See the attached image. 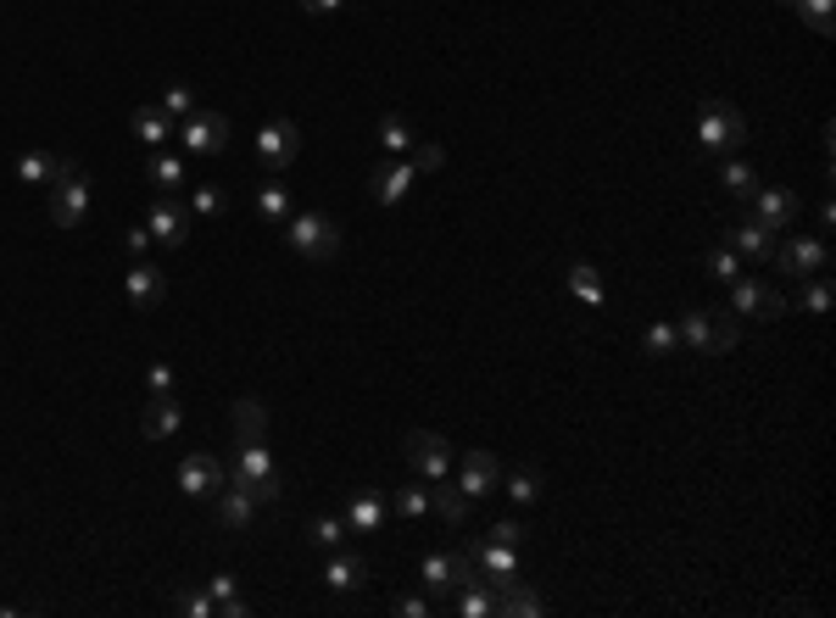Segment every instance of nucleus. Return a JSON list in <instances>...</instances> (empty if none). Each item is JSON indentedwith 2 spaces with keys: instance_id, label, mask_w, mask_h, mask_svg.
Here are the masks:
<instances>
[{
  "instance_id": "f3484780",
  "label": "nucleus",
  "mask_w": 836,
  "mask_h": 618,
  "mask_svg": "<svg viewBox=\"0 0 836 618\" xmlns=\"http://www.w3.org/2000/svg\"><path fill=\"white\" fill-rule=\"evenodd\" d=\"M412 179H418V168H412L407 157H390V162H379V168H374L368 190H374V201H379V207H401V201H407V190H412Z\"/></svg>"
},
{
  "instance_id": "de8ad7c7",
  "label": "nucleus",
  "mask_w": 836,
  "mask_h": 618,
  "mask_svg": "<svg viewBox=\"0 0 836 618\" xmlns=\"http://www.w3.org/2000/svg\"><path fill=\"white\" fill-rule=\"evenodd\" d=\"M146 390H151V396H173V368H168V362H151V368H146Z\"/></svg>"
},
{
  "instance_id": "c03bdc74",
  "label": "nucleus",
  "mask_w": 836,
  "mask_h": 618,
  "mask_svg": "<svg viewBox=\"0 0 836 618\" xmlns=\"http://www.w3.org/2000/svg\"><path fill=\"white\" fill-rule=\"evenodd\" d=\"M173 607H179L185 618H218V601H212L207 590H179V596H173Z\"/></svg>"
},
{
  "instance_id": "6e6552de",
  "label": "nucleus",
  "mask_w": 836,
  "mask_h": 618,
  "mask_svg": "<svg viewBox=\"0 0 836 618\" xmlns=\"http://www.w3.org/2000/svg\"><path fill=\"white\" fill-rule=\"evenodd\" d=\"M418 579H425V590H430L436 607H441L464 579H475V562H469L464 551H425V557H418Z\"/></svg>"
},
{
  "instance_id": "49530a36",
  "label": "nucleus",
  "mask_w": 836,
  "mask_h": 618,
  "mask_svg": "<svg viewBox=\"0 0 836 618\" xmlns=\"http://www.w3.org/2000/svg\"><path fill=\"white\" fill-rule=\"evenodd\" d=\"M486 535H491V540H502V546H519V551H525V535H530V529H525L519 518H502V524H491Z\"/></svg>"
},
{
  "instance_id": "4be33fe9",
  "label": "nucleus",
  "mask_w": 836,
  "mask_h": 618,
  "mask_svg": "<svg viewBox=\"0 0 836 618\" xmlns=\"http://www.w3.org/2000/svg\"><path fill=\"white\" fill-rule=\"evenodd\" d=\"M447 612H458V618H497V590L475 574V579H464L447 601H441Z\"/></svg>"
},
{
  "instance_id": "5fc2aeb1",
  "label": "nucleus",
  "mask_w": 836,
  "mask_h": 618,
  "mask_svg": "<svg viewBox=\"0 0 836 618\" xmlns=\"http://www.w3.org/2000/svg\"><path fill=\"white\" fill-rule=\"evenodd\" d=\"M12 612H23V607H7V601H0V618H12Z\"/></svg>"
},
{
  "instance_id": "37998d69",
  "label": "nucleus",
  "mask_w": 836,
  "mask_h": 618,
  "mask_svg": "<svg viewBox=\"0 0 836 618\" xmlns=\"http://www.w3.org/2000/svg\"><path fill=\"white\" fill-rule=\"evenodd\" d=\"M157 107H162V112H168V118H173V123H185V118H190V112H196V90H190V84H168V90H162V101H157Z\"/></svg>"
},
{
  "instance_id": "bb28decb",
  "label": "nucleus",
  "mask_w": 836,
  "mask_h": 618,
  "mask_svg": "<svg viewBox=\"0 0 836 618\" xmlns=\"http://www.w3.org/2000/svg\"><path fill=\"white\" fill-rule=\"evenodd\" d=\"M564 285H569V296H575V301H586L591 312H603V307H608L603 273H597L591 262H569V268H564Z\"/></svg>"
},
{
  "instance_id": "412c9836",
  "label": "nucleus",
  "mask_w": 836,
  "mask_h": 618,
  "mask_svg": "<svg viewBox=\"0 0 836 618\" xmlns=\"http://www.w3.org/2000/svg\"><path fill=\"white\" fill-rule=\"evenodd\" d=\"M123 296H129L140 312H151V307H162V296H168V273H162L157 262H135L129 279H123Z\"/></svg>"
},
{
  "instance_id": "6ab92c4d",
  "label": "nucleus",
  "mask_w": 836,
  "mask_h": 618,
  "mask_svg": "<svg viewBox=\"0 0 836 618\" xmlns=\"http://www.w3.org/2000/svg\"><path fill=\"white\" fill-rule=\"evenodd\" d=\"M747 207H753V218H758V223H769L775 235H780L786 223H797V196H792L786 185H758Z\"/></svg>"
},
{
  "instance_id": "09e8293b",
  "label": "nucleus",
  "mask_w": 836,
  "mask_h": 618,
  "mask_svg": "<svg viewBox=\"0 0 836 618\" xmlns=\"http://www.w3.org/2000/svg\"><path fill=\"white\" fill-rule=\"evenodd\" d=\"M207 596L223 607V601H235V596H240V579H235V574H212V579H207Z\"/></svg>"
},
{
  "instance_id": "423d86ee",
  "label": "nucleus",
  "mask_w": 836,
  "mask_h": 618,
  "mask_svg": "<svg viewBox=\"0 0 836 618\" xmlns=\"http://www.w3.org/2000/svg\"><path fill=\"white\" fill-rule=\"evenodd\" d=\"M730 312H736V318H758V323H775V318H786L792 307H786V296H780L775 285H764V279L742 273V279H730Z\"/></svg>"
},
{
  "instance_id": "0eeeda50",
  "label": "nucleus",
  "mask_w": 836,
  "mask_h": 618,
  "mask_svg": "<svg viewBox=\"0 0 836 618\" xmlns=\"http://www.w3.org/2000/svg\"><path fill=\"white\" fill-rule=\"evenodd\" d=\"M464 557L475 562V574H480L491 590H508V585L519 579V546H502V540H491V535L469 540V551H464Z\"/></svg>"
},
{
  "instance_id": "4468645a",
  "label": "nucleus",
  "mask_w": 836,
  "mask_h": 618,
  "mask_svg": "<svg viewBox=\"0 0 836 618\" xmlns=\"http://www.w3.org/2000/svg\"><path fill=\"white\" fill-rule=\"evenodd\" d=\"M146 229H151V240H157L162 251H179V246L190 240V207H179L173 196H157L151 212H146Z\"/></svg>"
},
{
  "instance_id": "f704fd0d",
  "label": "nucleus",
  "mask_w": 836,
  "mask_h": 618,
  "mask_svg": "<svg viewBox=\"0 0 836 618\" xmlns=\"http://www.w3.org/2000/svg\"><path fill=\"white\" fill-rule=\"evenodd\" d=\"M797 285H803V290H797V301H792L797 312H814V318H819V312H830V296H836V290H830V279H825V273L797 279Z\"/></svg>"
},
{
  "instance_id": "c756f323",
  "label": "nucleus",
  "mask_w": 836,
  "mask_h": 618,
  "mask_svg": "<svg viewBox=\"0 0 836 618\" xmlns=\"http://www.w3.org/2000/svg\"><path fill=\"white\" fill-rule=\"evenodd\" d=\"M235 440H268V401L257 396L235 401Z\"/></svg>"
},
{
  "instance_id": "f8f14e48",
  "label": "nucleus",
  "mask_w": 836,
  "mask_h": 618,
  "mask_svg": "<svg viewBox=\"0 0 836 618\" xmlns=\"http://www.w3.org/2000/svg\"><path fill=\"white\" fill-rule=\"evenodd\" d=\"M296 151H301V129H296L290 118H273V123L257 129V162H262L268 173H285V168L296 162Z\"/></svg>"
},
{
  "instance_id": "f257e3e1",
  "label": "nucleus",
  "mask_w": 836,
  "mask_h": 618,
  "mask_svg": "<svg viewBox=\"0 0 836 618\" xmlns=\"http://www.w3.org/2000/svg\"><path fill=\"white\" fill-rule=\"evenodd\" d=\"M223 479H229V485H240L257 507H268V501H279V496H285L268 440H240V451H235V462L223 468Z\"/></svg>"
},
{
  "instance_id": "dca6fc26",
  "label": "nucleus",
  "mask_w": 836,
  "mask_h": 618,
  "mask_svg": "<svg viewBox=\"0 0 836 618\" xmlns=\"http://www.w3.org/2000/svg\"><path fill=\"white\" fill-rule=\"evenodd\" d=\"M179 490L196 496V501H212V496L223 490V462H218L212 451H190V457L179 462Z\"/></svg>"
},
{
  "instance_id": "864d4df0",
  "label": "nucleus",
  "mask_w": 836,
  "mask_h": 618,
  "mask_svg": "<svg viewBox=\"0 0 836 618\" xmlns=\"http://www.w3.org/2000/svg\"><path fill=\"white\" fill-rule=\"evenodd\" d=\"M251 612H257V607H251L246 596H235V601H223V607H218V618H251Z\"/></svg>"
},
{
  "instance_id": "c9c22d12",
  "label": "nucleus",
  "mask_w": 836,
  "mask_h": 618,
  "mask_svg": "<svg viewBox=\"0 0 836 618\" xmlns=\"http://www.w3.org/2000/svg\"><path fill=\"white\" fill-rule=\"evenodd\" d=\"M390 512H396V518H425V512H430V485H425V479L401 485L396 501H390Z\"/></svg>"
},
{
  "instance_id": "ea45409f",
  "label": "nucleus",
  "mask_w": 836,
  "mask_h": 618,
  "mask_svg": "<svg viewBox=\"0 0 836 618\" xmlns=\"http://www.w3.org/2000/svg\"><path fill=\"white\" fill-rule=\"evenodd\" d=\"M641 351H647V357L680 351V329H675V323H647V329H641Z\"/></svg>"
},
{
  "instance_id": "20e7f679",
  "label": "nucleus",
  "mask_w": 836,
  "mask_h": 618,
  "mask_svg": "<svg viewBox=\"0 0 836 618\" xmlns=\"http://www.w3.org/2000/svg\"><path fill=\"white\" fill-rule=\"evenodd\" d=\"M680 346L686 351H697V357H725L736 340H742V329H736V318L730 312H680Z\"/></svg>"
},
{
  "instance_id": "a18cd8bd",
  "label": "nucleus",
  "mask_w": 836,
  "mask_h": 618,
  "mask_svg": "<svg viewBox=\"0 0 836 618\" xmlns=\"http://www.w3.org/2000/svg\"><path fill=\"white\" fill-rule=\"evenodd\" d=\"M190 212H196V218H218V212H223V190H218V185H196V190H190Z\"/></svg>"
},
{
  "instance_id": "a211bd4d",
  "label": "nucleus",
  "mask_w": 836,
  "mask_h": 618,
  "mask_svg": "<svg viewBox=\"0 0 836 618\" xmlns=\"http://www.w3.org/2000/svg\"><path fill=\"white\" fill-rule=\"evenodd\" d=\"M324 585H329L335 596L362 590V585H368V557H357V551H346V546L324 551Z\"/></svg>"
},
{
  "instance_id": "a878e982",
  "label": "nucleus",
  "mask_w": 836,
  "mask_h": 618,
  "mask_svg": "<svg viewBox=\"0 0 836 618\" xmlns=\"http://www.w3.org/2000/svg\"><path fill=\"white\" fill-rule=\"evenodd\" d=\"M62 173H73V157H57V151H23L18 157V179L23 185H57Z\"/></svg>"
},
{
  "instance_id": "7c9ffc66",
  "label": "nucleus",
  "mask_w": 836,
  "mask_h": 618,
  "mask_svg": "<svg viewBox=\"0 0 836 618\" xmlns=\"http://www.w3.org/2000/svg\"><path fill=\"white\" fill-rule=\"evenodd\" d=\"M146 179L157 185V196H173L190 173H185V162L173 157V151H151V162H146Z\"/></svg>"
},
{
  "instance_id": "e433bc0d",
  "label": "nucleus",
  "mask_w": 836,
  "mask_h": 618,
  "mask_svg": "<svg viewBox=\"0 0 836 618\" xmlns=\"http://www.w3.org/2000/svg\"><path fill=\"white\" fill-rule=\"evenodd\" d=\"M379 146H385L390 157H407V151L418 146V134L407 129V118H396V112H390V118H379Z\"/></svg>"
},
{
  "instance_id": "9d476101",
  "label": "nucleus",
  "mask_w": 836,
  "mask_h": 618,
  "mask_svg": "<svg viewBox=\"0 0 836 618\" xmlns=\"http://www.w3.org/2000/svg\"><path fill=\"white\" fill-rule=\"evenodd\" d=\"M769 262H780V273H786V279H814V273H825V268H830V246H825L819 235H797V240L775 246V257H769Z\"/></svg>"
},
{
  "instance_id": "72a5a7b5",
  "label": "nucleus",
  "mask_w": 836,
  "mask_h": 618,
  "mask_svg": "<svg viewBox=\"0 0 836 618\" xmlns=\"http://www.w3.org/2000/svg\"><path fill=\"white\" fill-rule=\"evenodd\" d=\"M346 518L340 512H318V518H307V540H312V551H335V546H346Z\"/></svg>"
},
{
  "instance_id": "c85d7f7f",
  "label": "nucleus",
  "mask_w": 836,
  "mask_h": 618,
  "mask_svg": "<svg viewBox=\"0 0 836 618\" xmlns=\"http://www.w3.org/2000/svg\"><path fill=\"white\" fill-rule=\"evenodd\" d=\"M469 507H475V501L458 490V479H436V485H430V512H436V518L464 524V518H469Z\"/></svg>"
},
{
  "instance_id": "ddd939ff",
  "label": "nucleus",
  "mask_w": 836,
  "mask_h": 618,
  "mask_svg": "<svg viewBox=\"0 0 836 618\" xmlns=\"http://www.w3.org/2000/svg\"><path fill=\"white\" fill-rule=\"evenodd\" d=\"M84 218H90V179L73 168V173H62L51 185V223L57 229H79Z\"/></svg>"
},
{
  "instance_id": "4c0bfd02",
  "label": "nucleus",
  "mask_w": 836,
  "mask_h": 618,
  "mask_svg": "<svg viewBox=\"0 0 836 618\" xmlns=\"http://www.w3.org/2000/svg\"><path fill=\"white\" fill-rule=\"evenodd\" d=\"M830 7H836V0H797L792 12H797V18H803L814 34H825V40H830V34H836V18H830Z\"/></svg>"
},
{
  "instance_id": "6e6d98bb",
  "label": "nucleus",
  "mask_w": 836,
  "mask_h": 618,
  "mask_svg": "<svg viewBox=\"0 0 836 618\" xmlns=\"http://www.w3.org/2000/svg\"><path fill=\"white\" fill-rule=\"evenodd\" d=\"M780 7H797V0H780Z\"/></svg>"
},
{
  "instance_id": "2eb2a0df",
  "label": "nucleus",
  "mask_w": 836,
  "mask_h": 618,
  "mask_svg": "<svg viewBox=\"0 0 836 618\" xmlns=\"http://www.w3.org/2000/svg\"><path fill=\"white\" fill-rule=\"evenodd\" d=\"M497 485H502V462H497L486 446H475V451H464V457H458V490H464L469 501L491 496Z\"/></svg>"
},
{
  "instance_id": "2f4dec72",
  "label": "nucleus",
  "mask_w": 836,
  "mask_h": 618,
  "mask_svg": "<svg viewBox=\"0 0 836 618\" xmlns=\"http://www.w3.org/2000/svg\"><path fill=\"white\" fill-rule=\"evenodd\" d=\"M497 490H502L514 507H536V501H541V474H536V468H514V474L502 468V485H497Z\"/></svg>"
},
{
  "instance_id": "9b49d317",
  "label": "nucleus",
  "mask_w": 836,
  "mask_h": 618,
  "mask_svg": "<svg viewBox=\"0 0 836 618\" xmlns=\"http://www.w3.org/2000/svg\"><path fill=\"white\" fill-rule=\"evenodd\" d=\"M179 146L190 151V157H218L223 146H229V118L223 112H190L185 123H179Z\"/></svg>"
},
{
  "instance_id": "79ce46f5",
  "label": "nucleus",
  "mask_w": 836,
  "mask_h": 618,
  "mask_svg": "<svg viewBox=\"0 0 836 618\" xmlns=\"http://www.w3.org/2000/svg\"><path fill=\"white\" fill-rule=\"evenodd\" d=\"M708 279H719V285H730V279H742V257L719 240V246H708Z\"/></svg>"
},
{
  "instance_id": "58836bf2",
  "label": "nucleus",
  "mask_w": 836,
  "mask_h": 618,
  "mask_svg": "<svg viewBox=\"0 0 836 618\" xmlns=\"http://www.w3.org/2000/svg\"><path fill=\"white\" fill-rule=\"evenodd\" d=\"M257 212H262V218H268V223H285V218H290V190H285V185H273V179H268V185H262V190H257Z\"/></svg>"
},
{
  "instance_id": "603ef678",
  "label": "nucleus",
  "mask_w": 836,
  "mask_h": 618,
  "mask_svg": "<svg viewBox=\"0 0 836 618\" xmlns=\"http://www.w3.org/2000/svg\"><path fill=\"white\" fill-rule=\"evenodd\" d=\"M296 7H301L307 18H335V12L346 7V0H296Z\"/></svg>"
},
{
  "instance_id": "39448f33",
  "label": "nucleus",
  "mask_w": 836,
  "mask_h": 618,
  "mask_svg": "<svg viewBox=\"0 0 836 618\" xmlns=\"http://www.w3.org/2000/svg\"><path fill=\"white\" fill-rule=\"evenodd\" d=\"M401 451H407L412 474L425 479V485L452 479V468H458V451H452L447 435H436V429H407V435H401Z\"/></svg>"
},
{
  "instance_id": "cd10ccee",
  "label": "nucleus",
  "mask_w": 836,
  "mask_h": 618,
  "mask_svg": "<svg viewBox=\"0 0 836 618\" xmlns=\"http://www.w3.org/2000/svg\"><path fill=\"white\" fill-rule=\"evenodd\" d=\"M547 612V601H541V590H530V585H508V590H497V618H541Z\"/></svg>"
},
{
  "instance_id": "5701e85b",
  "label": "nucleus",
  "mask_w": 836,
  "mask_h": 618,
  "mask_svg": "<svg viewBox=\"0 0 836 618\" xmlns=\"http://www.w3.org/2000/svg\"><path fill=\"white\" fill-rule=\"evenodd\" d=\"M179 423H185L179 390H173V396H151L146 412H140V435H146V440H168V435H179Z\"/></svg>"
},
{
  "instance_id": "1a4fd4ad",
  "label": "nucleus",
  "mask_w": 836,
  "mask_h": 618,
  "mask_svg": "<svg viewBox=\"0 0 836 618\" xmlns=\"http://www.w3.org/2000/svg\"><path fill=\"white\" fill-rule=\"evenodd\" d=\"M719 240H725V246L742 257V268H758V262H769V257H775V246H780V240H775V229H769V223H758L753 212H747L742 223H725V235H719Z\"/></svg>"
},
{
  "instance_id": "a19ab883",
  "label": "nucleus",
  "mask_w": 836,
  "mask_h": 618,
  "mask_svg": "<svg viewBox=\"0 0 836 618\" xmlns=\"http://www.w3.org/2000/svg\"><path fill=\"white\" fill-rule=\"evenodd\" d=\"M390 612H396V618H430V612H441V607H436L430 590H425V596H418V590H396V596H390Z\"/></svg>"
},
{
  "instance_id": "b1692460",
  "label": "nucleus",
  "mask_w": 836,
  "mask_h": 618,
  "mask_svg": "<svg viewBox=\"0 0 836 618\" xmlns=\"http://www.w3.org/2000/svg\"><path fill=\"white\" fill-rule=\"evenodd\" d=\"M129 134L140 140V146H151V151H162L173 134H179V123L162 112V107H135L129 112Z\"/></svg>"
},
{
  "instance_id": "f03ea898",
  "label": "nucleus",
  "mask_w": 836,
  "mask_h": 618,
  "mask_svg": "<svg viewBox=\"0 0 836 618\" xmlns=\"http://www.w3.org/2000/svg\"><path fill=\"white\" fill-rule=\"evenodd\" d=\"M285 246L301 262H335L340 257V223L329 212H290L285 218Z\"/></svg>"
},
{
  "instance_id": "8fccbe9b",
  "label": "nucleus",
  "mask_w": 836,
  "mask_h": 618,
  "mask_svg": "<svg viewBox=\"0 0 836 618\" xmlns=\"http://www.w3.org/2000/svg\"><path fill=\"white\" fill-rule=\"evenodd\" d=\"M441 162H447V151H441V146H412V168H418V173H436Z\"/></svg>"
},
{
  "instance_id": "aec40b11",
  "label": "nucleus",
  "mask_w": 836,
  "mask_h": 618,
  "mask_svg": "<svg viewBox=\"0 0 836 618\" xmlns=\"http://www.w3.org/2000/svg\"><path fill=\"white\" fill-rule=\"evenodd\" d=\"M346 529L351 535H379L385 529V518H390V501L379 496V490H351V501H346Z\"/></svg>"
},
{
  "instance_id": "473e14b6",
  "label": "nucleus",
  "mask_w": 836,
  "mask_h": 618,
  "mask_svg": "<svg viewBox=\"0 0 836 618\" xmlns=\"http://www.w3.org/2000/svg\"><path fill=\"white\" fill-rule=\"evenodd\" d=\"M719 185H725V196H736V201H753V190H758V173H753L742 157H719Z\"/></svg>"
},
{
  "instance_id": "7ed1b4c3",
  "label": "nucleus",
  "mask_w": 836,
  "mask_h": 618,
  "mask_svg": "<svg viewBox=\"0 0 836 618\" xmlns=\"http://www.w3.org/2000/svg\"><path fill=\"white\" fill-rule=\"evenodd\" d=\"M697 146L708 151V157H736L742 146H747V118L730 107V101H703L697 107Z\"/></svg>"
},
{
  "instance_id": "3c124183",
  "label": "nucleus",
  "mask_w": 836,
  "mask_h": 618,
  "mask_svg": "<svg viewBox=\"0 0 836 618\" xmlns=\"http://www.w3.org/2000/svg\"><path fill=\"white\" fill-rule=\"evenodd\" d=\"M123 246H129V257H135V262H140V257H146V251H151V246H157V240H151V229H146V223H135V229H129V235H123Z\"/></svg>"
},
{
  "instance_id": "393cba45",
  "label": "nucleus",
  "mask_w": 836,
  "mask_h": 618,
  "mask_svg": "<svg viewBox=\"0 0 836 618\" xmlns=\"http://www.w3.org/2000/svg\"><path fill=\"white\" fill-rule=\"evenodd\" d=\"M212 518H218V529H251L257 501H251L240 485H229V479H223V490L212 496Z\"/></svg>"
}]
</instances>
